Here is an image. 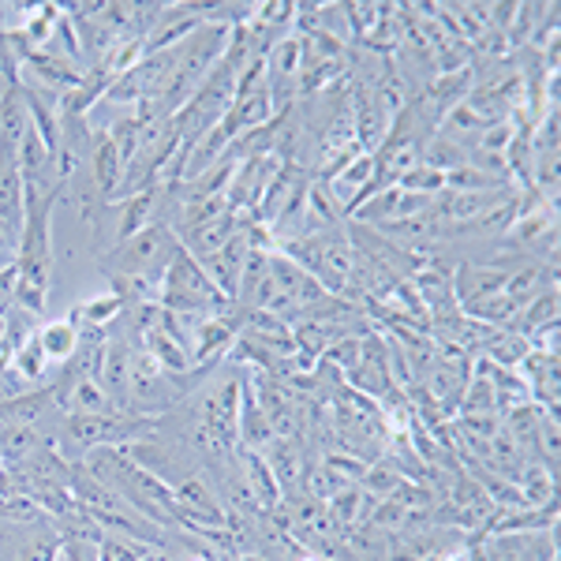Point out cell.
Returning a JSON list of instances; mask_svg holds the SVG:
<instances>
[{"mask_svg":"<svg viewBox=\"0 0 561 561\" xmlns=\"http://www.w3.org/2000/svg\"><path fill=\"white\" fill-rule=\"evenodd\" d=\"M221 293L210 277H206L203 262L187 255L176 243L173 259H169L165 274H161V311L169 314H210L217 307H225Z\"/></svg>","mask_w":561,"mask_h":561,"instance_id":"obj_1","label":"cell"},{"mask_svg":"<svg viewBox=\"0 0 561 561\" xmlns=\"http://www.w3.org/2000/svg\"><path fill=\"white\" fill-rule=\"evenodd\" d=\"M176 243H180L176 229H169V225H147V229H139L135 237L121 240L108 251L105 274H113L116 280H147L165 274Z\"/></svg>","mask_w":561,"mask_h":561,"instance_id":"obj_2","label":"cell"},{"mask_svg":"<svg viewBox=\"0 0 561 561\" xmlns=\"http://www.w3.org/2000/svg\"><path fill=\"white\" fill-rule=\"evenodd\" d=\"M288 251L304 262V270L319 280L325 293H341L352 277V266H356V251H352L348 237H341L333 229L288 243Z\"/></svg>","mask_w":561,"mask_h":561,"instance_id":"obj_3","label":"cell"},{"mask_svg":"<svg viewBox=\"0 0 561 561\" xmlns=\"http://www.w3.org/2000/svg\"><path fill=\"white\" fill-rule=\"evenodd\" d=\"M251 217H243L240 210H229L214 221H203V225H192V229H180V248L187 251L192 259H210L214 251H221L225 243L237 237L240 229H248Z\"/></svg>","mask_w":561,"mask_h":561,"instance_id":"obj_4","label":"cell"},{"mask_svg":"<svg viewBox=\"0 0 561 561\" xmlns=\"http://www.w3.org/2000/svg\"><path fill=\"white\" fill-rule=\"evenodd\" d=\"M251 229V225H248ZM248 229H240L237 237H232L229 243H225L221 251H214L210 259L203 262L206 277L217 285V293L225 296V300H237V288H240V277H243V266H248V255H251V237Z\"/></svg>","mask_w":561,"mask_h":561,"instance_id":"obj_5","label":"cell"},{"mask_svg":"<svg viewBox=\"0 0 561 561\" xmlns=\"http://www.w3.org/2000/svg\"><path fill=\"white\" fill-rule=\"evenodd\" d=\"M142 423H128L121 412H105V415H68V434L79 446H116V442H128L131 434H139Z\"/></svg>","mask_w":561,"mask_h":561,"instance_id":"obj_6","label":"cell"},{"mask_svg":"<svg viewBox=\"0 0 561 561\" xmlns=\"http://www.w3.org/2000/svg\"><path fill=\"white\" fill-rule=\"evenodd\" d=\"M131 364L135 352L124 341H108L102 345V359H98V382L108 393L113 409H128L131 404Z\"/></svg>","mask_w":561,"mask_h":561,"instance_id":"obj_7","label":"cell"},{"mask_svg":"<svg viewBox=\"0 0 561 561\" xmlns=\"http://www.w3.org/2000/svg\"><path fill=\"white\" fill-rule=\"evenodd\" d=\"M513 270L510 266H497V262H465V266L454 274V293H457V304L472 307L486 296L502 293L505 280H510Z\"/></svg>","mask_w":561,"mask_h":561,"instance_id":"obj_8","label":"cell"},{"mask_svg":"<svg viewBox=\"0 0 561 561\" xmlns=\"http://www.w3.org/2000/svg\"><path fill=\"white\" fill-rule=\"evenodd\" d=\"M90 139H94V142H90V161H94V184H98V192L108 198V195H116V187H121L124 161H121V153H116L113 139H108L105 128L94 131Z\"/></svg>","mask_w":561,"mask_h":561,"instance_id":"obj_9","label":"cell"},{"mask_svg":"<svg viewBox=\"0 0 561 561\" xmlns=\"http://www.w3.org/2000/svg\"><path fill=\"white\" fill-rule=\"evenodd\" d=\"M26 68L34 71V83H53V87H65V90H76L79 83H83V76H79V68L71 65L68 57H57V53H31V57L23 60Z\"/></svg>","mask_w":561,"mask_h":561,"instance_id":"obj_10","label":"cell"},{"mask_svg":"<svg viewBox=\"0 0 561 561\" xmlns=\"http://www.w3.org/2000/svg\"><path fill=\"white\" fill-rule=\"evenodd\" d=\"M243 486H248V494L255 497V505H274L280 497V486L274 472H270V465L262 460L259 454H243Z\"/></svg>","mask_w":561,"mask_h":561,"instance_id":"obj_11","label":"cell"},{"mask_svg":"<svg viewBox=\"0 0 561 561\" xmlns=\"http://www.w3.org/2000/svg\"><path fill=\"white\" fill-rule=\"evenodd\" d=\"M237 420H243L240 434H243V442H248V446H266V442L274 438L266 412H262V404L255 401V397H251V389H243V404H240Z\"/></svg>","mask_w":561,"mask_h":561,"instance_id":"obj_12","label":"cell"},{"mask_svg":"<svg viewBox=\"0 0 561 561\" xmlns=\"http://www.w3.org/2000/svg\"><path fill=\"white\" fill-rule=\"evenodd\" d=\"M468 94H472V71H468V65L457 71H446V76L434 79V87H431V102L438 108L460 105V98H468Z\"/></svg>","mask_w":561,"mask_h":561,"instance_id":"obj_13","label":"cell"},{"mask_svg":"<svg viewBox=\"0 0 561 561\" xmlns=\"http://www.w3.org/2000/svg\"><path fill=\"white\" fill-rule=\"evenodd\" d=\"M42 341V352L53 359H68L71 352L79 348V325L76 322H49L45 330L38 333Z\"/></svg>","mask_w":561,"mask_h":561,"instance_id":"obj_14","label":"cell"},{"mask_svg":"<svg viewBox=\"0 0 561 561\" xmlns=\"http://www.w3.org/2000/svg\"><path fill=\"white\" fill-rule=\"evenodd\" d=\"M153 198H158V192L153 187H147V192H139V195H131V198H124V217H121V240H128L135 237L139 229H147V221H150V214H153Z\"/></svg>","mask_w":561,"mask_h":561,"instance_id":"obj_15","label":"cell"},{"mask_svg":"<svg viewBox=\"0 0 561 561\" xmlns=\"http://www.w3.org/2000/svg\"><path fill=\"white\" fill-rule=\"evenodd\" d=\"M262 460L270 465V472H274L277 486L293 483V479L300 476V457H296V449L285 446L280 438H270V449H266V457H262Z\"/></svg>","mask_w":561,"mask_h":561,"instance_id":"obj_16","label":"cell"},{"mask_svg":"<svg viewBox=\"0 0 561 561\" xmlns=\"http://www.w3.org/2000/svg\"><path fill=\"white\" fill-rule=\"evenodd\" d=\"M397 187H404V192H412V195L438 198V192H446V173H438V169H431V165H415Z\"/></svg>","mask_w":561,"mask_h":561,"instance_id":"obj_17","label":"cell"},{"mask_svg":"<svg viewBox=\"0 0 561 561\" xmlns=\"http://www.w3.org/2000/svg\"><path fill=\"white\" fill-rule=\"evenodd\" d=\"M465 311L476 314V319H483V322H505V319H513V314H520V307L513 304L505 293H494V296H486V300L465 307Z\"/></svg>","mask_w":561,"mask_h":561,"instance_id":"obj_18","label":"cell"},{"mask_svg":"<svg viewBox=\"0 0 561 561\" xmlns=\"http://www.w3.org/2000/svg\"><path fill=\"white\" fill-rule=\"evenodd\" d=\"M98 554H102V561H147V550L135 547L131 539H116V536H108Z\"/></svg>","mask_w":561,"mask_h":561,"instance_id":"obj_19","label":"cell"},{"mask_svg":"<svg viewBox=\"0 0 561 561\" xmlns=\"http://www.w3.org/2000/svg\"><path fill=\"white\" fill-rule=\"evenodd\" d=\"M121 311V296H102V300H90V304H83L76 311V319H83V322H90V325H98V322H108L113 314Z\"/></svg>","mask_w":561,"mask_h":561,"instance_id":"obj_20","label":"cell"},{"mask_svg":"<svg viewBox=\"0 0 561 561\" xmlns=\"http://www.w3.org/2000/svg\"><path fill=\"white\" fill-rule=\"evenodd\" d=\"M359 502H364V494H359V491H348V486H341V491L333 494V502H330V517L337 520V524L356 520Z\"/></svg>","mask_w":561,"mask_h":561,"instance_id":"obj_21","label":"cell"},{"mask_svg":"<svg viewBox=\"0 0 561 561\" xmlns=\"http://www.w3.org/2000/svg\"><path fill=\"white\" fill-rule=\"evenodd\" d=\"M45 352H42V341H38V333L34 337H26V345H23V352L15 356V364H20V375H26V378H38L42 375V367H45Z\"/></svg>","mask_w":561,"mask_h":561,"instance_id":"obj_22","label":"cell"},{"mask_svg":"<svg viewBox=\"0 0 561 561\" xmlns=\"http://www.w3.org/2000/svg\"><path fill=\"white\" fill-rule=\"evenodd\" d=\"M359 356H364V341H341V345L333 348V359H337L341 367H348V370L359 367Z\"/></svg>","mask_w":561,"mask_h":561,"instance_id":"obj_23","label":"cell"},{"mask_svg":"<svg viewBox=\"0 0 561 561\" xmlns=\"http://www.w3.org/2000/svg\"><path fill=\"white\" fill-rule=\"evenodd\" d=\"M12 237H15V232H12V225H4V221H0V251H8V248H12Z\"/></svg>","mask_w":561,"mask_h":561,"instance_id":"obj_24","label":"cell"},{"mask_svg":"<svg viewBox=\"0 0 561 561\" xmlns=\"http://www.w3.org/2000/svg\"><path fill=\"white\" fill-rule=\"evenodd\" d=\"M8 87H12V79H8V76H4V68H0V98H4V94H8Z\"/></svg>","mask_w":561,"mask_h":561,"instance_id":"obj_25","label":"cell"},{"mask_svg":"<svg viewBox=\"0 0 561 561\" xmlns=\"http://www.w3.org/2000/svg\"><path fill=\"white\" fill-rule=\"evenodd\" d=\"M243 561H259V558H243Z\"/></svg>","mask_w":561,"mask_h":561,"instance_id":"obj_26","label":"cell"}]
</instances>
